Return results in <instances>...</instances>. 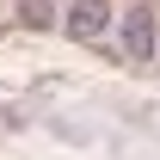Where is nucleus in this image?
<instances>
[{
  "instance_id": "obj_3",
  "label": "nucleus",
  "mask_w": 160,
  "mask_h": 160,
  "mask_svg": "<svg viewBox=\"0 0 160 160\" xmlns=\"http://www.w3.org/2000/svg\"><path fill=\"white\" fill-rule=\"evenodd\" d=\"M19 19L25 25H49V0H19Z\"/></svg>"
},
{
  "instance_id": "obj_2",
  "label": "nucleus",
  "mask_w": 160,
  "mask_h": 160,
  "mask_svg": "<svg viewBox=\"0 0 160 160\" xmlns=\"http://www.w3.org/2000/svg\"><path fill=\"white\" fill-rule=\"evenodd\" d=\"M111 25H117V6H111V0H68L62 31H68L74 43H105V37H111Z\"/></svg>"
},
{
  "instance_id": "obj_1",
  "label": "nucleus",
  "mask_w": 160,
  "mask_h": 160,
  "mask_svg": "<svg viewBox=\"0 0 160 160\" xmlns=\"http://www.w3.org/2000/svg\"><path fill=\"white\" fill-rule=\"evenodd\" d=\"M117 49H123V62H154V49H160V12L154 6H123L117 12Z\"/></svg>"
}]
</instances>
